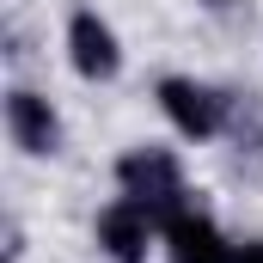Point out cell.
Wrapping results in <instances>:
<instances>
[{"instance_id": "obj_1", "label": "cell", "mask_w": 263, "mask_h": 263, "mask_svg": "<svg viewBox=\"0 0 263 263\" xmlns=\"http://www.w3.org/2000/svg\"><path fill=\"white\" fill-rule=\"evenodd\" d=\"M117 184H123V196L141 202L159 227H165L172 214H184V208H190V202H184V172H178V159H172V153H159V147H135V153H123Z\"/></svg>"}, {"instance_id": "obj_2", "label": "cell", "mask_w": 263, "mask_h": 263, "mask_svg": "<svg viewBox=\"0 0 263 263\" xmlns=\"http://www.w3.org/2000/svg\"><path fill=\"white\" fill-rule=\"evenodd\" d=\"M159 110L178 123V135H190V141H208V135L220 129V92L214 86H202V80H159Z\"/></svg>"}, {"instance_id": "obj_3", "label": "cell", "mask_w": 263, "mask_h": 263, "mask_svg": "<svg viewBox=\"0 0 263 263\" xmlns=\"http://www.w3.org/2000/svg\"><path fill=\"white\" fill-rule=\"evenodd\" d=\"M153 227H159V220H153L141 202L117 196L104 214H98V245H104L117 263H147V239H153Z\"/></svg>"}, {"instance_id": "obj_4", "label": "cell", "mask_w": 263, "mask_h": 263, "mask_svg": "<svg viewBox=\"0 0 263 263\" xmlns=\"http://www.w3.org/2000/svg\"><path fill=\"white\" fill-rule=\"evenodd\" d=\"M67 55L86 80H110L123 67V49H117V31L98 18V12H73L67 18Z\"/></svg>"}, {"instance_id": "obj_5", "label": "cell", "mask_w": 263, "mask_h": 263, "mask_svg": "<svg viewBox=\"0 0 263 263\" xmlns=\"http://www.w3.org/2000/svg\"><path fill=\"white\" fill-rule=\"evenodd\" d=\"M6 135L25 147V153H55L62 147V117L49 110V98H37V92H12L6 98Z\"/></svg>"}, {"instance_id": "obj_6", "label": "cell", "mask_w": 263, "mask_h": 263, "mask_svg": "<svg viewBox=\"0 0 263 263\" xmlns=\"http://www.w3.org/2000/svg\"><path fill=\"white\" fill-rule=\"evenodd\" d=\"M165 245H172V263H233V245L220 239V227L208 214H196V208H184V214L165 220Z\"/></svg>"}, {"instance_id": "obj_7", "label": "cell", "mask_w": 263, "mask_h": 263, "mask_svg": "<svg viewBox=\"0 0 263 263\" xmlns=\"http://www.w3.org/2000/svg\"><path fill=\"white\" fill-rule=\"evenodd\" d=\"M233 263H263V245H239V251H233Z\"/></svg>"}]
</instances>
